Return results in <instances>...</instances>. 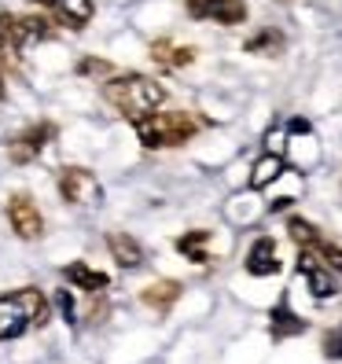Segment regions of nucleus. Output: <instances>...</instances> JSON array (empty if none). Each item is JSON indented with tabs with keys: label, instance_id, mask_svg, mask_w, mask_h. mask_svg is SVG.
Wrapping results in <instances>:
<instances>
[{
	"label": "nucleus",
	"instance_id": "nucleus-2",
	"mask_svg": "<svg viewBox=\"0 0 342 364\" xmlns=\"http://www.w3.org/2000/svg\"><path fill=\"white\" fill-rule=\"evenodd\" d=\"M137 140L147 147V151H162V147H181L188 144L203 129V118H196L191 111H151L133 122Z\"/></svg>",
	"mask_w": 342,
	"mask_h": 364
},
{
	"label": "nucleus",
	"instance_id": "nucleus-11",
	"mask_svg": "<svg viewBox=\"0 0 342 364\" xmlns=\"http://www.w3.org/2000/svg\"><path fill=\"white\" fill-rule=\"evenodd\" d=\"M18 52H23V41H18V18L15 15H0V74L18 70Z\"/></svg>",
	"mask_w": 342,
	"mask_h": 364
},
{
	"label": "nucleus",
	"instance_id": "nucleus-27",
	"mask_svg": "<svg viewBox=\"0 0 342 364\" xmlns=\"http://www.w3.org/2000/svg\"><path fill=\"white\" fill-rule=\"evenodd\" d=\"M0 100H4V77H0Z\"/></svg>",
	"mask_w": 342,
	"mask_h": 364
},
{
	"label": "nucleus",
	"instance_id": "nucleus-5",
	"mask_svg": "<svg viewBox=\"0 0 342 364\" xmlns=\"http://www.w3.org/2000/svg\"><path fill=\"white\" fill-rule=\"evenodd\" d=\"M52 140H55V122H37V125H30V129H23L18 136H11L8 155H11L15 166H26V162H33L41 151H45Z\"/></svg>",
	"mask_w": 342,
	"mask_h": 364
},
{
	"label": "nucleus",
	"instance_id": "nucleus-23",
	"mask_svg": "<svg viewBox=\"0 0 342 364\" xmlns=\"http://www.w3.org/2000/svg\"><path fill=\"white\" fill-rule=\"evenodd\" d=\"M78 74H81V77H114V67H111L107 59L85 55V59H78Z\"/></svg>",
	"mask_w": 342,
	"mask_h": 364
},
{
	"label": "nucleus",
	"instance_id": "nucleus-10",
	"mask_svg": "<svg viewBox=\"0 0 342 364\" xmlns=\"http://www.w3.org/2000/svg\"><path fill=\"white\" fill-rule=\"evenodd\" d=\"M151 59L159 63L162 70H181V67H188V63L196 59V48L177 45V41H169V37H159V41H151Z\"/></svg>",
	"mask_w": 342,
	"mask_h": 364
},
{
	"label": "nucleus",
	"instance_id": "nucleus-12",
	"mask_svg": "<svg viewBox=\"0 0 342 364\" xmlns=\"http://www.w3.org/2000/svg\"><path fill=\"white\" fill-rule=\"evenodd\" d=\"M247 272L250 276H276L280 272V258H276V243L269 235L254 240V247L247 250Z\"/></svg>",
	"mask_w": 342,
	"mask_h": 364
},
{
	"label": "nucleus",
	"instance_id": "nucleus-6",
	"mask_svg": "<svg viewBox=\"0 0 342 364\" xmlns=\"http://www.w3.org/2000/svg\"><path fill=\"white\" fill-rule=\"evenodd\" d=\"M8 221H11L15 235H23V240H41L45 235V218H41L37 203L26 191H18V196L8 199Z\"/></svg>",
	"mask_w": 342,
	"mask_h": 364
},
{
	"label": "nucleus",
	"instance_id": "nucleus-16",
	"mask_svg": "<svg viewBox=\"0 0 342 364\" xmlns=\"http://www.w3.org/2000/svg\"><path fill=\"white\" fill-rule=\"evenodd\" d=\"M15 18H18V41L23 45H37V41L55 37V23L45 15H15Z\"/></svg>",
	"mask_w": 342,
	"mask_h": 364
},
{
	"label": "nucleus",
	"instance_id": "nucleus-1",
	"mask_svg": "<svg viewBox=\"0 0 342 364\" xmlns=\"http://www.w3.org/2000/svg\"><path fill=\"white\" fill-rule=\"evenodd\" d=\"M103 100L111 103L122 118L137 122V118H144V114L159 111V107L169 100V92H166V85L155 81V77L118 74V77H107V81H103Z\"/></svg>",
	"mask_w": 342,
	"mask_h": 364
},
{
	"label": "nucleus",
	"instance_id": "nucleus-24",
	"mask_svg": "<svg viewBox=\"0 0 342 364\" xmlns=\"http://www.w3.org/2000/svg\"><path fill=\"white\" fill-rule=\"evenodd\" d=\"M324 353H328L331 360H342V324L324 335Z\"/></svg>",
	"mask_w": 342,
	"mask_h": 364
},
{
	"label": "nucleus",
	"instance_id": "nucleus-13",
	"mask_svg": "<svg viewBox=\"0 0 342 364\" xmlns=\"http://www.w3.org/2000/svg\"><path fill=\"white\" fill-rule=\"evenodd\" d=\"M107 250L114 254V262L122 269H137L144 262V247L133 240L129 232H107Z\"/></svg>",
	"mask_w": 342,
	"mask_h": 364
},
{
	"label": "nucleus",
	"instance_id": "nucleus-3",
	"mask_svg": "<svg viewBox=\"0 0 342 364\" xmlns=\"http://www.w3.org/2000/svg\"><path fill=\"white\" fill-rule=\"evenodd\" d=\"M48 320V302L37 287L8 291L0 294V342H11L26 335V328H37Z\"/></svg>",
	"mask_w": 342,
	"mask_h": 364
},
{
	"label": "nucleus",
	"instance_id": "nucleus-25",
	"mask_svg": "<svg viewBox=\"0 0 342 364\" xmlns=\"http://www.w3.org/2000/svg\"><path fill=\"white\" fill-rule=\"evenodd\" d=\"M55 302H59L63 316H67L70 324H78V313H74V302H70V294H67V291H59V294H55Z\"/></svg>",
	"mask_w": 342,
	"mask_h": 364
},
{
	"label": "nucleus",
	"instance_id": "nucleus-26",
	"mask_svg": "<svg viewBox=\"0 0 342 364\" xmlns=\"http://www.w3.org/2000/svg\"><path fill=\"white\" fill-rule=\"evenodd\" d=\"M107 316V302H103V291H100V302L92 306V313H89V320H92V324H100V320Z\"/></svg>",
	"mask_w": 342,
	"mask_h": 364
},
{
	"label": "nucleus",
	"instance_id": "nucleus-17",
	"mask_svg": "<svg viewBox=\"0 0 342 364\" xmlns=\"http://www.w3.org/2000/svg\"><path fill=\"white\" fill-rule=\"evenodd\" d=\"M67 280H70L74 287H81V291H89V294H100V291H107L111 276L100 272V269L81 265V262H74V265H67Z\"/></svg>",
	"mask_w": 342,
	"mask_h": 364
},
{
	"label": "nucleus",
	"instance_id": "nucleus-8",
	"mask_svg": "<svg viewBox=\"0 0 342 364\" xmlns=\"http://www.w3.org/2000/svg\"><path fill=\"white\" fill-rule=\"evenodd\" d=\"M298 272L306 276V284H309L313 298H335V294H338V284H335L331 269H328L324 262H320L316 254H309V250L298 254Z\"/></svg>",
	"mask_w": 342,
	"mask_h": 364
},
{
	"label": "nucleus",
	"instance_id": "nucleus-22",
	"mask_svg": "<svg viewBox=\"0 0 342 364\" xmlns=\"http://www.w3.org/2000/svg\"><path fill=\"white\" fill-rule=\"evenodd\" d=\"M280 48H284V33H276V30H265V33L247 41V52H269V55H276Z\"/></svg>",
	"mask_w": 342,
	"mask_h": 364
},
{
	"label": "nucleus",
	"instance_id": "nucleus-7",
	"mask_svg": "<svg viewBox=\"0 0 342 364\" xmlns=\"http://www.w3.org/2000/svg\"><path fill=\"white\" fill-rule=\"evenodd\" d=\"M184 8L191 18H213L221 26H236L247 18V4L243 0H184Z\"/></svg>",
	"mask_w": 342,
	"mask_h": 364
},
{
	"label": "nucleus",
	"instance_id": "nucleus-21",
	"mask_svg": "<svg viewBox=\"0 0 342 364\" xmlns=\"http://www.w3.org/2000/svg\"><path fill=\"white\" fill-rule=\"evenodd\" d=\"M287 232H291V240L302 247V250H309V247L320 240V232H316L309 221H302V218H291V221H287Z\"/></svg>",
	"mask_w": 342,
	"mask_h": 364
},
{
	"label": "nucleus",
	"instance_id": "nucleus-9",
	"mask_svg": "<svg viewBox=\"0 0 342 364\" xmlns=\"http://www.w3.org/2000/svg\"><path fill=\"white\" fill-rule=\"evenodd\" d=\"M37 4H45L52 11V18H59V23L70 26V30H81L96 11L92 0H37Z\"/></svg>",
	"mask_w": 342,
	"mask_h": 364
},
{
	"label": "nucleus",
	"instance_id": "nucleus-20",
	"mask_svg": "<svg viewBox=\"0 0 342 364\" xmlns=\"http://www.w3.org/2000/svg\"><path fill=\"white\" fill-rule=\"evenodd\" d=\"M309 254H316L320 262H324L331 272H342V247H335V243H328L324 235H320V240L309 247Z\"/></svg>",
	"mask_w": 342,
	"mask_h": 364
},
{
	"label": "nucleus",
	"instance_id": "nucleus-15",
	"mask_svg": "<svg viewBox=\"0 0 342 364\" xmlns=\"http://www.w3.org/2000/svg\"><path fill=\"white\" fill-rule=\"evenodd\" d=\"M177 298H181V284H177V280H159V284H151V287L140 291V302L151 306L155 313H169Z\"/></svg>",
	"mask_w": 342,
	"mask_h": 364
},
{
	"label": "nucleus",
	"instance_id": "nucleus-4",
	"mask_svg": "<svg viewBox=\"0 0 342 364\" xmlns=\"http://www.w3.org/2000/svg\"><path fill=\"white\" fill-rule=\"evenodd\" d=\"M59 196L67 199L70 206H96L103 199V191H100V181L89 173V169L67 166L59 173Z\"/></svg>",
	"mask_w": 342,
	"mask_h": 364
},
{
	"label": "nucleus",
	"instance_id": "nucleus-14",
	"mask_svg": "<svg viewBox=\"0 0 342 364\" xmlns=\"http://www.w3.org/2000/svg\"><path fill=\"white\" fill-rule=\"evenodd\" d=\"M306 328H309V324H306V320L291 309L287 298H284V302L269 313V331H272V338H291V335H302Z\"/></svg>",
	"mask_w": 342,
	"mask_h": 364
},
{
	"label": "nucleus",
	"instance_id": "nucleus-18",
	"mask_svg": "<svg viewBox=\"0 0 342 364\" xmlns=\"http://www.w3.org/2000/svg\"><path fill=\"white\" fill-rule=\"evenodd\" d=\"M284 177V155H265V159H258L254 162V169H250V188H269V184H276Z\"/></svg>",
	"mask_w": 342,
	"mask_h": 364
},
{
	"label": "nucleus",
	"instance_id": "nucleus-19",
	"mask_svg": "<svg viewBox=\"0 0 342 364\" xmlns=\"http://www.w3.org/2000/svg\"><path fill=\"white\" fill-rule=\"evenodd\" d=\"M206 243H210V232L196 228V232H184V235H181V240H177V250L184 254L188 262L206 265V262H210V250H206Z\"/></svg>",
	"mask_w": 342,
	"mask_h": 364
}]
</instances>
